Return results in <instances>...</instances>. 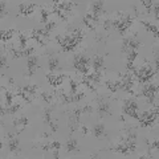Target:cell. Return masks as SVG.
Instances as JSON below:
<instances>
[{
    "label": "cell",
    "instance_id": "cell-30",
    "mask_svg": "<svg viewBox=\"0 0 159 159\" xmlns=\"http://www.w3.org/2000/svg\"><path fill=\"white\" fill-rule=\"evenodd\" d=\"M81 109H82V114H91L93 113V106L89 105V103L85 105V106H82Z\"/></svg>",
    "mask_w": 159,
    "mask_h": 159
},
{
    "label": "cell",
    "instance_id": "cell-23",
    "mask_svg": "<svg viewBox=\"0 0 159 159\" xmlns=\"http://www.w3.org/2000/svg\"><path fill=\"white\" fill-rule=\"evenodd\" d=\"M69 83H70V95H74L78 91V82H76L74 80L69 78Z\"/></svg>",
    "mask_w": 159,
    "mask_h": 159
},
{
    "label": "cell",
    "instance_id": "cell-21",
    "mask_svg": "<svg viewBox=\"0 0 159 159\" xmlns=\"http://www.w3.org/2000/svg\"><path fill=\"white\" fill-rule=\"evenodd\" d=\"M19 41H20V49H25L27 48V43H28V37L27 35L19 32Z\"/></svg>",
    "mask_w": 159,
    "mask_h": 159
},
{
    "label": "cell",
    "instance_id": "cell-31",
    "mask_svg": "<svg viewBox=\"0 0 159 159\" xmlns=\"http://www.w3.org/2000/svg\"><path fill=\"white\" fill-rule=\"evenodd\" d=\"M36 7H37L36 4H29V6H27V11H25V15H24V16H29V15H32V13H33V11H35Z\"/></svg>",
    "mask_w": 159,
    "mask_h": 159
},
{
    "label": "cell",
    "instance_id": "cell-20",
    "mask_svg": "<svg viewBox=\"0 0 159 159\" xmlns=\"http://www.w3.org/2000/svg\"><path fill=\"white\" fill-rule=\"evenodd\" d=\"M40 97H41L43 101L46 102V103H52V102L54 101V95L46 93V91H41V93H40Z\"/></svg>",
    "mask_w": 159,
    "mask_h": 159
},
{
    "label": "cell",
    "instance_id": "cell-10",
    "mask_svg": "<svg viewBox=\"0 0 159 159\" xmlns=\"http://www.w3.org/2000/svg\"><path fill=\"white\" fill-rule=\"evenodd\" d=\"M141 45H142V43L137 39V33L134 36H131V37H129V50H137Z\"/></svg>",
    "mask_w": 159,
    "mask_h": 159
},
{
    "label": "cell",
    "instance_id": "cell-43",
    "mask_svg": "<svg viewBox=\"0 0 159 159\" xmlns=\"http://www.w3.org/2000/svg\"><path fill=\"white\" fill-rule=\"evenodd\" d=\"M52 157H53V158H58L60 157L58 150H52Z\"/></svg>",
    "mask_w": 159,
    "mask_h": 159
},
{
    "label": "cell",
    "instance_id": "cell-12",
    "mask_svg": "<svg viewBox=\"0 0 159 159\" xmlns=\"http://www.w3.org/2000/svg\"><path fill=\"white\" fill-rule=\"evenodd\" d=\"M23 90L25 91L27 94H29L35 98L36 94H37V91L40 90V86H37V85H25V86H23Z\"/></svg>",
    "mask_w": 159,
    "mask_h": 159
},
{
    "label": "cell",
    "instance_id": "cell-22",
    "mask_svg": "<svg viewBox=\"0 0 159 159\" xmlns=\"http://www.w3.org/2000/svg\"><path fill=\"white\" fill-rule=\"evenodd\" d=\"M105 85H106L107 89L111 91V93H115V91H118L117 86H115V81H114V80H113V81H111V80H106V81H105Z\"/></svg>",
    "mask_w": 159,
    "mask_h": 159
},
{
    "label": "cell",
    "instance_id": "cell-26",
    "mask_svg": "<svg viewBox=\"0 0 159 159\" xmlns=\"http://www.w3.org/2000/svg\"><path fill=\"white\" fill-rule=\"evenodd\" d=\"M83 97H85V93H83V91H77L74 95H72V101H73V102H78V101H81Z\"/></svg>",
    "mask_w": 159,
    "mask_h": 159
},
{
    "label": "cell",
    "instance_id": "cell-38",
    "mask_svg": "<svg viewBox=\"0 0 159 159\" xmlns=\"http://www.w3.org/2000/svg\"><path fill=\"white\" fill-rule=\"evenodd\" d=\"M7 68V54H2V69Z\"/></svg>",
    "mask_w": 159,
    "mask_h": 159
},
{
    "label": "cell",
    "instance_id": "cell-35",
    "mask_svg": "<svg viewBox=\"0 0 159 159\" xmlns=\"http://www.w3.org/2000/svg\"><path fill=\"white\" fill-rule=\"evenodd\" d=\"M54 40H56V43L61 45V48L65 46V43H64V36H58V35H57V36L54 37Z\"/></svg>",
    "mask_w": 159,
    "mask_h": 159
},
{
    "label": "cell",
    "instance_id": "cell-39",
    "mask_svg": "<svg viewBox=\"0 0 159 159\" xmlns=\"http://www.w3.org/2000/svg\"><path fill=\"white\" fill-rule=\"evenodd\" d=\"M19 9H20V13L24 16L25 15V11H27V6L25 4H19Z\"/></svg>",
    "mask_w": 159,
    "mask_h": 159
},
{
    "label": "cell",
    "instance_id": "cell-6",
    "mask_svg": "<svg viewBox=\"0 0 159 159\" xmlns=\"http://www.w3.org/2000/svg\"><path fill=\"white\" fill-rule=\"evenodd\" d=\"M91 68L95 70H102L103 69V56L101 54H94L91 57Z\"/></svg>",
    "mask_w": 159,
    "mask_h": 159
},
{
    "label": "cell",
    "instance_id": "cell-40",
    "mask_svg": "<svg viewBox=\"0 0 159 159\" xmlns=\"http://www.w3.org/2000/svg\"><path fill=\"white\" fill-rule=\"evenodd\" d=\"M130 109H133V110H137V109H138V103L135 102L134 98L131 99V102H130Z\"/></svg>",
    "mask_w": 159,
    "mask_h": 159
},
{
    "label": "cell",
    "instance_id": "cell-18",
    "mask_svg": "<svg viewBox=\"0 0 159 159\" xmlns=\"http://www.w3.org/2000/svg\"><path fill=\"white\" fill-rule=\"evenodd\" d=\"M9 50H11L12 57H13L15 60H17V58H21V57H23V49H20V48H13V46L11 45Z\"/></svg>",
    "mask_w": 159,
    "mask_h": 159
},
{
    "label": "cell",
    "instance_id": "cell-15",
    "mask_svg": "<svg viewBox=\"0 0 159 159\" xmlns=\"http://www.w3.org/2000/svg\"><path fill=\"white\" fill-rule=\"evenodd\" d=\"M48 64H49V70L54 72L58 66V58L56 57V56H49V57H48Z\"/></svg>",
    "mask_w": 159,
    "mask_h": 159
},
{
    "label": "cell",
    "instance_id": "cell-8",
    "mask_svg": "<svg viewBox=\"0 0 159 159\" xmlns=\"http://www.w3.org/2000/svg\"><path fill=\"white\" fill-rule=\"evenodd\" d=\"M3 90H4V98H6V106L9 107L11 105H13V91H11L9 89H7V87L3 86Z\"/></svg>",
    "mask_w": 159,
    "mask_h": 159
},
{
    "label": "cell",
    "instance_id": "cell-19",
    "mask_svg": "<svg viewBox=\"0 0 159 159\" xmlns=\"http://www.w3.org/2000/svg\"><path fill=\"white\" fill-rule=\"evenodd\" d=\"M15 33V29H8V31H2V41L3 44H6L8 40L12 37V35Z\"/></svg>",
    "mask_w": 159,
    "mask_h": 159
},
{
    "label": "cell",
    "instance_id": "cell-34",
    "mask_svg": "<svg viewBox=\"0 0 159 159\" xmlns=\"http://www.w3.org/2000/svg\"><path fill=\"white\" fill-rule=\"evenodd\" d=\"M0 11H2V19H4L7 16V11H6V2L0 3Z\"/></svg>",
    "mask_w": 159,
    "mask_h": 159
},
{
    "label": "cell",
    "instance_id": "cell-24",
    "mask_svg": "<svg viewBox=\"0 0 159 159\" xmlns=\"http://www.w3.org/2000/svg\"><path fill=\"white\" fill-rule=\"evenodd\" d=\"M41 23L43 24H46L48 23V17H49V15H50V12L49 9H46V8H43L41 7Z\"/></svg>",
    "mask_w": 159,
    "mask_h": 159
},
{
    "label": "cell",
    "instance_id": "cell-37",
    "mask_svg": "<svg viewBox=\"0 0 159 159\" xmlns=\"http://www.w3.org/2000/svg\"><path fill=\"white\" fill-rule=\"evenodd\" d=\"M50 145H52V150H60V147H61V143L57 142V141L50 142Z\"/></svg>",
    "mask_w": 159,
    "mask_h": 159
},
{
    "label": "cell",
    "instance_id": "cell-7",
    "mask_svg": "<svg viewBox=\"0 0 159 159\" xmlns=\"http://www.w3.org/2000/svg\"><path fill=\"white\" fill-rule=\"evenodd\" d=\"M12 125L15 127H20V133H21V131L29 125V119L27 117H24V115H21V117H19V118H15L13 121H12Z\"/></svg>",
    "mask_w": 159,
    "mask_h": 159
},
{
    "label": "cell",
    "instance_id": "cell-17",
    "mask_svg": "<svg viewBox=\"0 0 159 159\" xmlns=\"http://www.w3.org/2000/svg\"><path fill=\"white\" fill-rule=\"evenodd\" d=\"M43 117H44V122L45 123H49L52 121V107L43 109Z\"/></svg>",
    "mask_w": 159,
    "mask_h": 159
},
{
    "label": "cell",
    "instance_id": "cell-32",
    "mask_svg": "<svg viewBox=\"0 0 159 159\" xmlns=\"http://www.w3.org/2000/svg\"><path fill=\"white\" fill-rule=\"evenodd\" d=\"M141 3H142V6L147 9V12L151 11V7H153V4H154L153 2H150V0H143V2H141Z\"/></svg>",
    "mask_w": 159,
    "mask_h": 159
},
{
    "label": "cell",
    "instance_id": "cell-41",
    "mask_svg": "<svg viewBox=\"0 0 159 159\" xmlns=\"http://www.w3.org/2000/svg\"><path fill=\"white\" fill-rule=\"evenodd\" d=\"M154 15H155V19H159V12H158V3H155L154 6Z\"/></svg>",
    "mask_w": 159,
    "mask_h": 159
},
{
    "label": "cell",
    "instance_id": "cell-29",
    "mask_svg": "<svg viewBox=\"0 0 159 159\" xmlns=\"http://www.w3.org/2000/svg\"><path fill=\"white\" fill-rule=\"evenodd\" d=\"M54 28H56V21H48L45 25H44V29H45L46 32H49V33H50L52 29H54Z\"/></svg>",
    "mask_w": 159,
    "mask_h": 159
},
{
    "label": "cell",
    "instance_id": "cell-14",
    "mask_svg": "<svg viewBox=\"0 0 159 159\" xmlns=\"http://www.w3.org/2000/svg\"><path fill=\"white\" fill-rule=\"evenodd\" d=\"M77 149H78L77 141H76L74 138H70L69 141L66 142V145H65V150L68 151V153H70V151H76Z\"/></svg>",
    "mask_w": 159,
    "mask_h": 159
},
{
    "label": "cell",
    "instance_id": "cell-27",
    "mask_svg": "<svg viewBox=\"0 0 159 159\" xmlns=\"http://www.w3.org/2000/svg\"><path fill=\"white\" fill-rule=\"evenodd\" d=\"M35 52V46H28L25 49H23V57H29V56L33 54Z\"/></svg>",
    "mask_w": 159,
    "mask_h": 159
},
{
    "label": "cell",
    "instance_id": "cell-13",
    "mask_svg": "<svg viewBox=\"0 0 159 159\" xmlns=\"http://www.w3.org/2000/svg\"><path fill=\"white\" fill-rule=\"evenodd\" d=\"M78 83H82V85H85L86 89L90 90V91H93V93H95V91H97V89H95V86H94V83L91 82V81H89V80L85 77V76H82V80H81V81H80Z\"/></svg>",
    "mask_w": 159,
    "mask_h": 159
},
{
    "label": "cell",
    "instance_id": "cell-36",
    "mask_svg": "<svg viewBox=\"0 0 159 159\" xmlns=\"http://www.w3.org/2000/svg\"><path fill=\"white\" fill-rule=\"evenodd\" d=\"M48 126L50 127V131H52V133H56V131H57V129H58V126L54 123V121H50L49 123H48Z\"/></svg>",
    "mask_w": 159,
    "mask_h": 159
},
{
    "label": "cell",
    "instance_id": "cell-16",
    "mask_svg": "<svg viewBox=\"0 0 159 159\" xmlns=\"http://www.w3.org/2000/svg\"><path fill=\"white\" fill-rule=\"evenodd\" d=\"M137 56H138V50H129L127 52V66L134 65L133 62L135 61Z\"/></svg>",
    "mask_w": 159,
    "mask_h": 159
},
{
    "label": "cell",
    "instance_id": "cell-2",
    "mask_svg": "<svg viewBox=\"0 0 159 159\" xmlns=\"http://www.w3.org/2000/svg\"><path fill=\"white\" fill-rule=\"evenodd\" d=\"M7 138H8V141H7L8 150H9L12 154L17 155L20 153V141H19V138L16 137L15 134H12V133H8L7 134Z\"/></svg>",
    "mask_w": 159,
    "mask_h": 159
},
{
    "label": "cell",
    "instance_id": "cell-42",
    "mask_svg": "<svg viewBox=\"0 0 159 159\" xmlns=\"http://www.w3.org/2000/svg\"><path fill=\"white\" fill-rule=\"evenodd\" d=\"M151 149H153V150H158V139H155V141L151 143Z\"/></svg>",
    "mask_w": 159,
    "mask_h": 159
},
{
    "label": "cell",
    "instance_id": "cell-4",
    "mask_svg": "<svg viewBox=\"0 0 159 159\" xmlns=\"http://www.w3.org/2000/svg\"><path fill=\"white\" fill-rule=\"evenodd\" d=\"M91 134H93L97 139L106 138L107 134H106L105 125H103V123H95V125L93 126V129H91Z\"/></svg>",
    "mask_w": 159,
    "mask_h": 159
},
{
    "label": "cell",
    "instance_id": "cell-11",
    "mask_svg": "<svg viewBox=\"0 0 159 159\" xmlns=\"http://www.w3.org/2000/svg\"><path fill=\"white\" fill-rule=\"evenodd\" d=\"M39 57L37 56H29V57H27V68L28 69H39Z\"/></svg>",
    "mask_w": 159,
    "mask_h": 159
},
{
    "label": "cell",
    "instance_id": "cell-1",
    "mask_svg": "<svg viewBox=\"0 0 159 159\" xmlns=\"http://www.w3.org/2000/svg\"><path fill=\"white\" fill-rule=\"evenodd\" d=\"M95 101H97V111H98L99 118L107 117V115L111 114V111H110V103L106 99V97H98Z\"/></svg>",
    "mask_w": 159,
    "mask_h": 159
},
{
    "label": "cell",
    "instance_id": "cell-25",
    "mask_svg": "<svg viewBox=\"0 0 159 159\" xmlns=\"http://www.w3.org/2000/svg\"><path fill=\"white\" fill-rule=\"evenodd\" d=\"M20 107H21L20 103H13V105H11L9 107H7V114H15L17 110H20Z\"/></svg>",
    "mask_w": 159,
    "mask_h": 159
},
{
    "label": "cell",
    "instance_id": "cell-3",
    "mask_svg": "<svg viewBox=\"0 0 159 159\" xmlns=\"http://www.w3.org/2000/svg\"><path fill=\"white\" fill-rule=\"evenodd\" d=\"M103 4H105L103 2H94L91 4V7L89 8V12L94 17H99L101 15H105L106 11L103 9Z\"/></svg>",
    "mask_w": 159,
    "mask_h": 159
},
{
    "label": "cell",
    "instance_id": "cell-33",
    "mask_svg": "<svg viewBox=\"0 0 159 159\" xmlns=\"http://www.w3.org/2000/svg\"><path fill=\"white\" fill-rule=\"evenodd\" d=\"M80 131H81V135L82 137H86L87 134H89V129H87V126L86 125H80Z\"/></svg>",
    "mask_w": 159,
    "mask_h": 159
},
{
    "label": "cell",
    "instance_id": "cell-44",
    "mask_svg": "<svg viewBox=\"0 0 159 159\" xmlns=\"http://www.w3.org/2000/svg\"><path fill=\"white\" fill-rule=\"evenodd\" d=\"M49 137H50L49 133H44V134L40 135V138H41V139H45V138H49Z\"/></svg>",
    "mask_w": 159,
    "mask_h": 159
},
{
    "label": "cell",
    "instance_id": "cell-9",
    "mask_svg": "<svg viewBox=\"0 0 159 159\" xmlns=\"http://www.w3.org/2000/svg\"><path fill=\"white\" fill-rule=\"evenodd\" d=\"M141 24H142V27L145 28L146 31L151 32V33H153L155 37H158V27H157V25H153L151 23L146 21V20H141Z\"/></svg>",
    "mask_w": 159,
    "mask_h": 159
},
{
    "label": "cell",
    "instance_id": "cell-45",
    "mask_svg": "<svg viewBox=\"0 0 159 159\" xmlns=\"http://www.w3.org/2000/svg\"><path fill=\"white\" fill-rule=\"evenodd\" d=\"M8 82H9V85H11V86L16 87V86H15V81H13V78H8Z\"/></svg>",
    "mask_w": 159,
    "mask_h": 159
},
{
    "label": "cell",
    "instance_id": "cell-5",
    "mask_svg": "<svg viewBox=\"0 0 159 159\" xmlns=\"http://www.w3.org/2000/svg\"><path fill=\"white\" fill-rule=\"evenodd\" d=\"M64 78H68V76L66 74H60V76H53V74H46V80H48V82L50 83L53 87H57L58 85H61V82H62V80Z\"/></svg>",
    "mask_w": 159,
    "mask_h": 159
},
{
    "label": "cell",
    "instance_id": "cell-28",
    "mask_svg": "<svg viewBox=\"0 0 159 159\" xmlns=\"http://www.w3.org/2000/svg\"><path fill=\"white\" fill-rule=\"evenodd\" d=\"M102 27H103V29H105V31H110L111 28H113V27H111V19L109 17V19L103 20V21H102Z\"/></svg>",
    "mask_w": 159,
    "mask_h": 159
}]
</instances>
